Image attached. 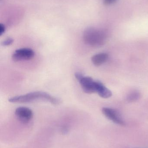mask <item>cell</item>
Here are the masks:
<instances>
[{"label": "cell", "mask_w": 148, "mask_h": 148, "mask_svg": "<svg viewBox=\"0 0 148 148\" xmlns=\"http://www.w3.org/2000/svg\"><path fill=\"white\" fill-rule=\"evenodd\" d=\"M107 37V33L105 31L96 28H87L83 32L84 42L92 47L102 46L105 43Z\"/></svg>", "instance_id": "2"}, {"label": "cell", "mask_w": 148, "mask_h": 148, "mask_svg": "<svg viewBox=\"0 0 148 148\" xmlns=\"http://www.w3.org/2000/svg\"><path fill=\"white\" fill-rule=\"evenodd\" d=\"M102 112L107 118L115 123L120 125H125V122L116 110L109 108H103Z\"/></svg>", "instance_id": "5"}, {"label": "cell", "mask_w": 148, "mask_h": 148, "mask_svg": "<svg viewBox=\"0 0 148 148\" xmlns=\"http://www.w3.org/2000/svg\"><path fill=\"white\" fill-rule=\"evenodd\" d=\"M34 52L31 49H19L14 52L12 58L15 62L29 60L34 58Z\"/></svg>", "instance_id": "4"}, {"label": "cell", "mask_w": 148, "mask_h": 148, "mask_svg": "<svg viewBox=\"0 0 148 148\" xmlns=\"http://www.w3.org/2000/svg\"><path fill=\"white\" fill-rule=\"evenodd\" d=\"M5 31V27L3 24L1 23L0 24V36H2Z\"/></svg>", "instance_id": "11"}, {"label": "cell", "mask_w": 148, "mask_h": 148, "mask_svg": "<svg viewBox=\"0 0 148 148\" xmlns=\"http://www.w3.org/2000/svg\"><path fill=\"white\" fill-rule=\"evenodd\" d=\"M14 42V40L11 38H8L3 41L2 43L3 46H8L11 45Z\"/></svg>", "instance_id": "10"}, {"label": "cell", "mask_w": 148, "mask_h": 148, "mask_svg": "<svg viewBox=\"0 0 148 148\" xmlns=\"http://www.w3.org/2000/svg\"><path fill=\"white\" fill-rule=\"evenodd\" d=\"M116 0H104V3L106 4H109L113 3Z\"/></svg>", "instance_id": "12"}, {"label": "cell", "mask_w": 148, "mask_h": 148, "mask_svg": "<svg viewBox=\"0 0 148 148\" xmlns=\"http://www.w3.org/2000/svg\"><path fill=\"white\" fill-rule=\"evenodd\" d=\"M108 58V55L105 53L95 55L91 59L93 64L96 66H101L105 63Z\"/></svg>", "instance_id": "8"}, {"label": "cell", "mask_w": 148, "mask_h": 148, "mask_svg": "<svg viewBox=\"0 0 148 148\" xmlns=\"http://www.w3.org/2000/svg\"><path fill=\"white\" fill-rule=\"evenodd\" d=\"M96 92L103 98H107L112 96V92L107 88L101 82L99 81H96Z\"/></svg>", "instance_id": "7"}, {"label": "cell", "mask_w": 148, "mask_h": 148, "mask_svg": "<svg viewBox=\"0 0 148 148\" xmlns=\"http://www.w3.org/2000/svg\"><path fill=\"white\" fill-rule=\"evenodd\" d=\"M16 116L20 121L23 123H28L33 118L32 110L26 107H19L16 110Z\"/></svg>", "instance_id": "6"}, {"label": "cell", "mask_w": 148, "mask_h": 148, "mask_svg": "<svg viewBox=\"0 0 148 148\" xmlns=\"http://www.w3.org/2000/svg\"><path fill=\"white\" fill-rule=\"evenodd\" d=\"M43 100L47 101L54 105H58L61 103L60 99L51 95L50 94L42 91H35L28 93L26 95L18 96L13 97L10 98L8 101L11 103L30 102L35 100Z\"/></svg>", "instance_id": "1"}, {"label": "cell", "mask_w": 148, "mask_h": 148, "mask_svg": "<svg viewBox=\"0 0 148 148\" xmlns=\"http://www.w3.org/2000/svg\"><path fill=\"white\" fill-rule=\"evenodd\" d=\"M76 79L79 81L83 91L87 94H92L96 92V81L90 77L84 76L80 73L75 74Z\"/></svg>", "instance_id": "3"}, {"label": "cell", "mask_w": 148, "mask_h": 148, "mask_svg": "<svg viewBox=\"0 0 148 148\" xmlns=\"http://www.w3.org/2000/svg\"><path fill=\"white\" fill-rule=\"evenodd\" d=\"M140 92L136 90H134L130 92L127 96V101L129 102H133L136 101L140 99Z\"/></svg>", "instance_id": "9"}]
</instances>
